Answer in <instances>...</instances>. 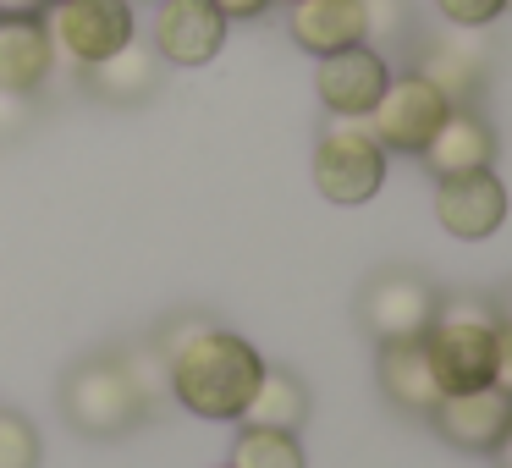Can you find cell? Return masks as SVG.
I'll return each instance as SVG.
<instances>
[{
    "label": "cell",
    "instance_id": "cell-1",
    "mask_svg": "<svg viewBox=\"0 0 512 468\" xmlns=\"http://www.w3.org/2000/svg\"><path fill=\"white\" fill-rule=\"evenodd\" d=\"M160 358H166V391L199 419H243L248 397L265 375V358L243 336L199 320L171 331Z\"/></svg>",
    "mask_w": 512,
    "mask_h": 468
},
{
    "label": "cell",
    "instance_id": "cell-2",
    "mask_svg": "<svg viewBox=\"0 0 512 468\" xmlns=\"http://www.w3.org/2000/svg\"><path fill=\"white\" fill-rule=\"evenodd\" d=\"M419 342L441 391H479L490 386V364H496V309L479 298L435 303V320Z\"/></svg>",
    "mask_w": 512,
    "mask_h": 468
},
{
    "label": "cell",
    "instance_id": "cell-3",
    "mask_svg": "<svg viewBox=\"0 0 512 468\" xmlns=\"http://www.w3.org/2000/svg\"><path fill=\"white\" fill-rule=\"evenodd\" d=\"M155 408L138 375L116 358H89L61 380V413L78 424L83 435H122L133 430L144 413Z\"/></svg>",
    "mask_w": 512,
    "mask_h": 468
},
{
    "label": "cell",
    "instance_id": "cell-4",
    "mask_svg": "<svg viewBox=\"0 0 512 468\" xmlns=\"http://www.w3.org/2000/svg\"><path fill=\"white\" fill-rule=\"evenodd\" d=\"M314 188H320L325 204H369L380 188H386V149L369 133L364 122H342L325 127L320 144H314Z\"/></svg>",
    "mask_w": 512,
    "mask_h": 468
},
{
    "label": "cell",
    "instance_id": "cell-5",
    "mask_svg": "<svg viewBox=\"0 0 512 468\" xmlns=\"http://www.w3.org/2000/svg\"><path fill=\"white\" fill-rule=\"evenodd\" d=\"M50 45L72 61V67H100L122 45L138 39L133 0H56L45 12Z\"/></svg>",
    "mask_w": 512,
    "mask_h": 468
},
{
    "label": "cell",
    "instance_id": "cell-6",
    "mask_svg": "<svg viewBox=\"0 0 512 468\" xmlns=\"http://www.w3.org/2000/svg\"><path fill=\"white\" fill-rule=\"evenodd\" d=\"M452 100L435 89L424 72H391L386 94L375 100V111L364 116V127L380 138V149H402V155H419L435 138V127L446 122Z\"/></svg>",
    "mask_w": 512,
    "mask_h": 468
},
{
    "label": "cell",
    "instance_id": "cell-7",
    "mask_svg": "<svg viewBox=\"0 0 512 468\" xmlns=\"http://www.w3.org/2000/svg\"><path fill=\"white\" fill-rule=\"evenodd\" d=\"M435 303L441 298L419 270H380L358 292V320L375 342H413V336L430 331Z\"/></svg>",
    "mask_w": 512,
    "mask_h": 468
},
{
    "label": "cell",
    "instance_id": "cell-8",
    "mask_svg": "<svg viewBox=\"0 0 512 468\" xmlns=\"http://www.w3.org/2000/svg\"><path fill=\"white\" fill-rule=\"evenodd\" d=\"M226 17L210 0H155V23H149V50L171 67H210L226 45Z\"/></svg>",
    "mask_w": 512,
    "mask_h": 468
},
{
    "label": "cell",
    "instance_id": "cell-9",
    "mask_svg": "<svg viewBox=\"0 0 512 468\" xmlns=\"http://www.w3.org/2000/svg\"><path fill=\"white\" fill-rule=\"evenodd\" d=\"M391 67L375 45H353V50H336V56H320V72H314V94L331 116L342 122H364L375 111V100L386 94Z\"/></svg>",
    "mask_w": 512,
    "mask_h": 468
},
{
    "label": "cell",
    "instance_id": "cell-10",
    "mask_svg": "<svg viewBox=\"0 0 512 468\" xmlns=\"http://www.w3.org/2000/svg\"><path fill=\"white\" fill-rule=\"evenodd\" d=\"M435 221L457 243H485V237H496L501 221H507V182L496 177V166L435 182Z\"/></svg>",
    "mask_w": 512,
    "mask_h": 468
},
{
    "label": "cell",
    "instance_id": "cell-11",
    "mask_svg": "<svg viewBox=\"0 0 512 468\" xmlns=\"http://www.w3.org/2000/svg\"><path fill=\"white\" fill-rule=\"evenodd\" d=\"M419 160H424V171H430L435 182L468 177V171H490L496 166V127H490L479 111H468V105H452L446 122L435 127V138L419 149Z\"/></svg>",
    "mask_w": 512,
    "mask_h": 468
},
{
    "label": "cell",
    "instance_id": "cell-12",
    "mask_svg": "<svg viewBox=\"0 0 512 468\" xmlns=\"http://www.w3.org/2000/svg\"><path fill=\"white\" fill-rule=\"evenodd\" d=\"M435 430L457 446V452H496V441L512 430V402L496 386L479 391H446L435 402Z\"/></svg>",
    "mask_w": 512,
    "mask_h": 468
},
{
    "label": "cell",
    "instance_id": "cell-13",
    "mask_svg": "<svg viewBox=\"0 0 512 468\" xmlns=\"http://www.w3.org/2000/svg\"><path fill=\"white\" fill-rule=\"evenodd\" d=\"M287 28H292V45L309 50L314 61L336 56V50H353V45H369L364 0H298L287 12Z\"/></svg>",
    "mask_w": 512,
    "mask_h": 468
},
{
    "label": "cell",
    "instance_id": "cell-14",
    "mask_svg": "<svg viewBox=\"0 0 512 468\" xmlns=\"http://www.w3.org/2000/svg\"><path fill=\"white\" fill-rule=\"evenodd\" d=\"M50 72H56V45L45 17H0V89L34 94Z\"/></svg>",
    "mask_w": 512,
    "mask_h": 468
},
{
    "label": "cell",
    "instance_id": "cell-15",
    "mask_svg": "<svg viewBox=\"0 0 512 468\" xmlns=\"http://www.w3.org/2000/svg\"><path fill=\"white\" fill-rule=\"evenodd\" d=\"M375 375H380V391H386V402H391V408H402V413H424V419H430L435 402L446 397L419 336H413V342H380Z\"/></svg>",
    "mask_w": 512,
    "mask_h": 468
},
{
    "label": "cell",
    "instance_id": "cell-16",
    "mask_svg": "<svg viewBox=\"0 0 512 468\" xmlns=\"http://www.w3.org/2000/svg\"><path fill=\"white\" fill-rule=\"evenodd\" d=\"M83 83H89L100 100L133 105V100H144V94L160 83V56L144 45V39H133V45H122L116 56H105L100 67H83Z\"/></svg>",
    "mask_w": 512,
    "mask_h": 468
},
{
    "label": "cell",
    "instance_id": "cell-17",
    "mask_svg": "<svg viewBox=\"0 0 512 468\" xmlns=\"http://www.w3.org/2000/svg\"><path fill=\"white\" fill-rule=\"evenodd\" d=\"M303 419H309V386H303V380L292 375V369L265 364V375H259L254 397H248V408H243V424L298 435V430H303Z\"/></svg>",
    "mask_w": 512,
    "mask_h": 468
},
{
    "label": "cell",
    "instance_id": "cell-18",
    "mask_svg": "<svg viewBox=\"0 0 512 468\" xmlns=\"http://www.w3.org/2000/svg\"><path fill=\"white\" fill-rule=\"evenodd\" d=\"M413 72H424L446 100L463 105L468 94L479 89V78H485V61H479V50L463 45V39H430V45H424V61Z\"/></svg>",
    "mask_w": 512,
    "mask_h": 468
},
{
    "label": "cell",
    "instance_id": "cell-19",
    "mask_svg": "<svg viewBox=\"0 0 512 468\" xmlns=\"http://www.w3.org/2000/svg\"><path fill=\"white\" fill-rule=\"evenodd\" d=\"M226 468H303V446L287 430H259L243 424V435L232 441V463Z\"/></svg>",
    "mask_w": 512,
    "mask_h": 468
},
{
    "label": "cell",
    "instance_id": "cell-20",
    "mask_svg": "<svg viewBox=\"0 0 512 468\" xmlns=\"http://www.w3.org/2000/svg\"><path fill=\"white\" fill-rule=\"evenodd\" d=\"M0 468H39V430L12 408H0Z\"/></svg>",
    "mask_w": 512,
    "mask_h": 468
},
{
    "label": "cell",
    "instance_id": "cell-21",
    "mask_svg": "<svg viewBox=\"0 0 512 468\" xmlns=\"http://www.w3.org/2000/svg\"><path fill=\"white\" fill-rule=\"evenodd\" d=\"M435 12H441L452 28H490L501 12H507V0H435Z\"/></svg>",
    "mask_w": 512,
    "mask_h": 468
},
{
    "label": "cell",
    "instance_id": "cell-22",
    "mask_svg": "<svg viewBox=\"0 0 512 468\" xmlns=\"http://www.w3.org/2000/svg\"><path fill=\"white\" fill-rule=\"evenodd\" d=\"M369 39H397L408 28V0H364Z\"/></svg>",
    "mask_w": 512,
    "mask_h": 468
},
{
    "label": "cell",
    "instance_id": "cell-23",
    "mask_svg": "<svg viewBox=\"0 0 512 468\" xmlns=\"http://www.w3.org/2000/svg\"><path fill=\"white\" fill-rule=\"evenodd\" d=\"M490 386L512 402V325H496V364H490Z\"/></svg>",
    "mask_w": 512,
    "mask_h": 468
},
{
    "label": "cell",
    "instance_id": "cell-24",
    "mask_svg": "<svg viewBox=\"0 0 512 468\" xmlns=\"http://www.w3.org/2000/svg\"><path fill=\"white\" fill-rule=\"evenodd\" d=\"M215 12L226 17V23H248V17H265L270 0H210Z\"/></svg>",
    "mask_w": 512,
    "mask_h": 468
},
{
    "label": "cell",
    "instance_id": "cell-25",
    "mask_svg": "<svg viewBox=\"0 0 512 468\" xmlns=\"http://www.w3.org/2000/svg\"><path fill=\"white\" fill-rule=\"evenodd\" d=\"M28 122V94H6L0 89V133H12V127Z\"/></svg>",
    "mask_w": 512,
    "mask_h": 468
},
{
    "label": "cell",
    "instance_id": "cell-26",
    "mask_svg": "<svg viewBox=\"0 0 512 468\" xmlns=\"http://www.w3.org/2000/svg\"><path fill=\"white\" fill-rule=\"evenodd\" d=\"M50 0H0V17H45Z\"/></svg>",
    "mask_w": 512,
    "mask_h": 468
},
{
    "label": "cell",
    "instance_id": "cell-27",
    "mask_svg": "<svg viewBox=\"0 0 512 468\" xmlns=\"http://www.w3.org/2000/svg\"><path fill=\"white\" fill-rule=\"evenodd\" d=\"M490 457H496V468H512V430L496 441V452H490Z\"/></svg>",
    "mask_w": 512,
    "mask_h": 468
},
{
    "label": "cell",
    "instance_id": "cell-28",
    "mask_svg": "<svg viewBox=\"0 0 512 468\" xmlns=\"http://www.w3.org/2000/svg\"><path fill=\"white\" fill-rule=\"evenodd\" d=\"M287 6H298V0H287Z\"/></svg>",
    "mask_w": 512,
    "mask_h": 468
},
{
    "label": "cell",
    "instance_id": "cell-29",
    "mask_svg": "<svg viewBox=\"0 0 512 468\" xmlns=\"http://www.w3.org/2000/svg\"><path fill=\"white\" fill-rule=\"evenodd\" d=\"M507 12H512V0H507Z\"/></svg>",
    "mask_w": 512,
    "mask_h": 468
},
{
    "label": "cell",
    "instance_id": "cell-30",
    "mask_svg": "<svg viewBox=\"0 0 512 468\" xmlns=\"http://www.w3.org/2000/svg\"><path fill=\"white\" fill-rule=\"evenodd\" d=\"M50 6H56V0H50Z\"/></svg>",
    "mask_w": 512,
    "mask_h": 468
},
{
    "label": "cell",
    "instance_id": "cell-31",
    "mask_svg": "<svg viewBox=\"0 0 512 468\" xmlns=\"http://www.w3.org/2000/svg\"><path fill=\"white\" fill-rule=\"evenodd\" d=\"M221 468H226V463H221Z\"/></svg>",
    "mask_w": 512,
    "mask_h": 468
}]
</instances>
